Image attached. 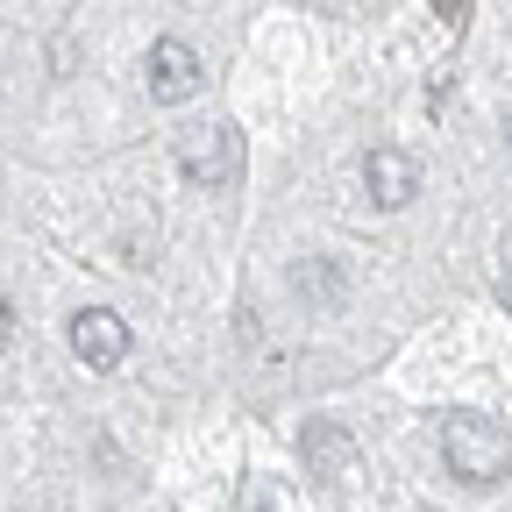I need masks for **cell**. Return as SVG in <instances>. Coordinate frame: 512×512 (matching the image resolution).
<instances>
[{
  "instance_id": "1",
  "label": "cell",
  "mask_w": 512,
  "mask_h": 512,
  "mask_svg": "<svg viewBox=\"0 0 512 512\" xmlns=\"http://www.w3.org/2000/svg\"><path fill=\"white\" fill-rule=\"evenodd\" d=\"M441 463L463 484H498L512 470V434L484 413H448L441 420Z\"/></svg>"
},
{
  "instance_id": "2",
  "label": "cell",
  "mask_w": 512,
  "mask_h": 512,
  "mask_svg": "<svg viewBox=\"0 0 512 512\" xmlns=\"http://www.w3.org/2000/svg\"><path fill=\"white\" fill-rule=\"evenodd\" d=\"M128 349H136V335H128V320H121V313H107V306L72 313V356H79L86 370L114 377V370L128 363Z\"/></svg>"
},
{
  "instance_id": "3",
  "label": "cell",
  "mask_w": 512,
  "mask_h": 512,
  "mask_svg": "<svg viewBox=\"0 0 512 512\" xmlns=\"http://www.w3.org/2000/svg\"><path fill=\"white\" fill-rule=\"evenodd\" d=\"M150 93L164 100V107H178V100H192L200 93V50H192L185 36H157L150 43Z\"/></svg>"
},
{
  "instance_id": "4",
  "label": "cell",
  "mask_w": 512,
  "mask_h": 512,
  "mask_svg": "<svg viewBox=\"0 0 512 512\" xmlns=\"http://www.w3.org/2000/svg\"><path fill=\"white\" fill-rule=\"evenodd\" d=\"M178 171L192 178V185H228L235 171H242V136L228 121H214L207 136H192L185 150H178Z\"/></svg>"
},
{
  "instance_id": "5",
  "label": "cell",
  "mask_w": 512,
  "mask_h": 512,
  "mask_svg": "<svg viewBox=\"0 0 512 512\" xmlns=\"http://www.w3.org/2000/svg\"><path fill=\"white\" fill-rule=\"evenodd\" d=\"M363 185H370V200L384 214H399V207H413V192H420V164L406 150H392V143H377L363 157Z\"/></svg>"
},
{
  "instance_id": "6",
  "label": "cell",
  "mask_w": 512,
  "mask_h": 512,
  "mask_svg": "<svg viewBox=\"0 0 512 512\" xmlns=\"http://www.w3.org/2000/svg\"><path fill=\"white\" fill-rule=\"evenodd\" d=\"M292 292H306L320 306H342V271L335 264H292Z\"/></svg>"
},
{
  "instance_id": "7",
  "label": "cell",
  "mask_w": 512,
  "mask_h": 512,
  "mask_svg": "<svg viewBox=\"0 0 512 512\" xmlns=\"http://www.w3.org/2000/svg\"><path fill=\"white\" fill-rule=\"evenodd\" d=\"M342 456H349V441H342L335 427H313V434H306V463H313V470H335Z\"/></svg>"
},
{
  "instance_id": "8",
  "label": "cell",
  "mask_w": 512,
  "mask_h": 512,
  "mask_svg": "<svg viewBox=\"0 0 512 512\" xmlns=\"http://www.w3.org/2000/svg\"><path fill=\"white\" fill-rule=\"evenodd\" d=\"M8 328H15V306H8V299H0V342H8Z\"/></svg>"
},
{
  "instance_id": "9",
  "label": "cell",
  "mask_w": 512,
  "mask_h": 512,
  "mask_svg": "<svg viewBox=\"0 0 512 512\" xmlns=\"http://www.w3.org/2000/svg\"><path fill=\"white\" fill-rule=\"evenodd\" d=\"M434 15H448V22H456V15H463V0H434Z\"/></svg>"
},
{
  "instance_id": "10",
  "label": "cell",
  "mask_w": 512,
  "mask_h": 512,
  "mask_svg": "<svg viewBox=\"0 0 512 512\" xmlns=\"http://www.w3.org/2000/svg\"><path fill=\"white\" fill-rule=\"evenodd\" d=\"M505 299H512V278H505Z\"/></svg>"
}]
</instances>
